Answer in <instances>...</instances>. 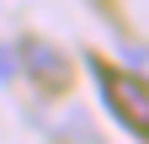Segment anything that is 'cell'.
Instances as JSON below:
<instances>
[{
	"label": "cell",
	"mask_w": 149,
	"mask_h": 144,
	"mask_svg": "<svg viewBox=\"0 0 149 144\" xmlns=\"http://www.w3.org/2000/svg\"><path fill=\"white\" fill-rule=\"evenodd\" d=\"M91 80H96L107 112L117 117L133 139H149V85H144L139 75H123V69L101 64V59H91Z\"/></svg>",
	"instance_id": "6da1fadb"
},
{
	"label": "cell",
	"mask_w": 149,
	"mask_h": 144,
	"mask_svg": "<svg viewBox=\"0 0 149 144\" xmlns=\"http://www.w3.org/2000/svg\"><path fill=\"white\" fill-rule=\"evenodd\" d=\"M22 53H27V75L32 80H43V85H64V75H69V69H64V53L59 48H53V43H43V38H27L22 43Z\"/></svg>",
	"instance_id": "7a4b0ae2"
},
{
	"label": "cell",
	"mask_w": 149,
	"mask_h": 144,
	"mask_svg": "<svg viewBox=\"0 0 149 144\" xmlns=\"http://www.w3.org/2000/svg\"><path fill=\"white\" fill-rule=\"evenodd\" d=\"M11 75H16V53H11V48H6V43H0V85H6V80H11Z\"/></svg>",
	"instance_id": "3957f363"
},
{
	"label": "cell",
	"mask_w": 149,
	"mask_h": 144,
	"mask_svg": "<svg viewBox=\"0 0 149 144\" xmlns=\"http://www.w3.org/2000/svg\"><path fill=\"white\" fill-rule=\"evenodd\" d=\"M128 59H133V69H149V48H123Z\"/></svg>",
	"instance_id": "277c9868"
}]
</instances>
